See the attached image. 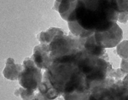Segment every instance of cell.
<instances>
[{
	"label": "cell",
	"mask_w": 128,
	"mask_h": 100,
	"mask_svg": "<svg viewBox=\"0 0 128 100\" xmlns=\"http://www.w3.org/2000/svg\"><path fill=\"white\" fill-rule=\"evenodd\" d=\"M83 50L84 51H86L88 54H90V55L104 58V59L108 60V61L109 59L108 54L106 53V51H105L104 48L100 46V45L96 43V39H95L94 34L84 39Z\"/></svg>",
	"instance_id": "9"
},
{
	"label": "cell",
	"mask_w": 128,
	"mask_h": 100,
	"mask_svg": "<svg viewBox=\"0 0 128 100\" xmlns=\"http://www.w3.org/2000/svg\"><path fill=\"white\" fill-rule=\"evenodd\" d=\"M20 96L22 100H32L35 98L36 94L34 93V91L28 90L23 87H20Z\"/></svg>",
	"instance_id": "17"
},
{
	"label": "cell",
	"mask_w": 128,
	"mask_h": 100,
	"mask_svg": "<svg viewBox=\"0 0 128 100\" xmlns=\"http://www.w3.org/2000/svg\"><path fill=\"white\" fill-rule=\"evenodd\" d=\"M23 69L20 72L18 80L20 86L31 91H36L43 80L41 69L36 66L31 57L25 58L23 61Z\"/></svg>",
	"instance_id": "6"
},
{
	"label": "cell",
	"mask_w": 128,
	"mask_h": 100,
	"mask_svg": "<svg viewBox=\"0 0 128 100\" xmlns=\"http://www.w3.org/2000/svg\"><path fill=\"white\" fill-rule=\"evenodd\" d=\"M116 52L122 59L128 58V40H123L117 45Z\"/></svg>",
	"instance_id": "16"
},
{
	"label": "cell",
	"mask_w": 128,
	"mask_h": 100,
	"mask_svg": "<svg viewBox=\"0 0 128 100\" xmlns=\"http://www.w3.org/2000/svg\"><path fill=\"white\" fill-rule=\"evenodd\" d=\"M78 0H57L55 2L54 9L56 10L64 21H68L70 16L75 10Z\"/></svg>",
	"instance_id": "10"
},
{
	"label": "cell",
	"mask_w": 128,
	"mask_h": 100,
	"mask_svg": "<svg viewBox=\"0 0 128 100\" xmlns=\"http://www.w3.org/2000/svg\"><path fill=\"white\" fill-rule=\"evenodd\" d=\"M31 58L34 60L36 66L40 69L47 70L53 63L52 59L50 57L48 45H40L35 46Z\"/></svg>",
	"instance_id": "8"
},
{
	"label": "cell",
	"mask_w": 128,
	"mask_h": 100,
	"mask_svg": "<svg viewBox=\"0 0 128 100\" xmlns=\"http://www.w3.org/2000/svg\"><path fill=\"white\" fill-rule=\"evenodd\" d=\"M128 21V12H122V13L119 14L118 22H121V23H126Z\"/></svg>",
	"instance_id": "18"
},
{
	"label": "cell",
	"mask_w": 128,
	"mask_h": 100,
	"mask_svg": "<svg viewBox=\"0 0 128 100\" xmlns=\"http://www.w3.org/2000/svg\"><path fill=\"white\" fill-rule=\"evenodd\" d=\"M122 82H123V84L125 85V86H128V74H126V76L122 79Z\"/></svg>",
	"instance_id": "21"
},
{
	"label": "cell",
	"mask_w": 128,
	"mask_h": 100,
	"mask_svg": "<svg viewBox=\"0 0 128 100\" xmlns=\"http://www.w3.org/2000/svg\"><path fill=\"white\" fill-rule=\"evenodd\" d=\"M43 78L50 81L60 95L76 90L87 89L86 77L74 59V55L55 60L45 70Z\"/></svg>",
	"instance_id": "2"
},
{
	"label": "cell",
	"mask_w": 128,
	"mask_h": 100,
	"mask_svg": "<svg viewBox=\"0 0 128 100\" xmlns=\"http://www.w3.org/2000/svg\"><path fill=\"white\" fill-rule=\"evenodd\" d=\"M95 39L100 46L105 48H113L117 46L123 39V31L117 23H114L110 28L104 32L94 33Z\"/></svg>",
	"instance_id": "7"
},
{
	"label": "cell",
	"mask_w": 128,
	"mask_h": 100,
	"mask_svg": "<svg viewBox=\"0 0 128 100\" xmlns=\"http://www.w3.org/2000/svg\"><path fill=\"white\" fill-rule=\"evenodd\" d=\"M35 97H36L38 100H52V99H49L48 97H46L45 96H44L43 94H41L40 92L38 93H36V96H35Z\"/></svg>",
	"instance_id": "20"
},
{
	"label": "cell",
	"mask_w": 128,
	"mask_h": 100,
	"mask_svg": "<svg viewBox=\"0 0 128 100\" xmlns=\"http://www.w3.org/2000/svg\"><path fill=\"white\" fill-rule=\"evenodd\" d=\"M38 92H40L41 94H43L44 96H45L46 97H48L49 99H52L54 100L56 98L59 97L60 93L59 91L53 87L52 85L50 83V81L46 79L43 78V80L41 82V84L38 86Z\"/></svg>",
	"instance_id": "13"
},
{
	"label": "cell",
	"mask_w": 128,
	"mask_h": 100,
	"mask_svg": "<svg viewBox=\"0 0 128 100\" xmlns=\"http://www.w3.org/2000/svg\"><path fill=\"white\" fill-rule=\"evenodd\" d=\"M84 39L74 35H59L49 45L50 57L54 62L60 58L75 55L83 49Z\"/></svg>",
	"instance_id": "4"
},
{
	"label": "cell",
	"mask_w": 128,
	"mask_h": 100,
	"mask_svg": "<svg viewBox=\"0 0 128 100\" xmlns=\"http://www.w3.org/2000/svg\"><path fill=\"white\" fill-rule=\"evenodd\" d=\"M127 89L122 80L116 81L107 77L90 90L89 100H123Z\"/></svg>",
	"instance_id": "5"
},
{
	"label": "cell",
	"mask_w": 128,
	"mask_h": 100,
	"mask_svg": "<svg viewBox=\"0 0 128 100\" xmlns=\"http://www.w3.org/2000/svg\"><path fill=\"white\" fill-rule=\"evenodd\" d=\"M74 59L86 77L87 89L90 91L107 78L108 68L112 66L108 60L90 55L83 49L74 55Z\"/></svg>",
	"instance_id": "3"
},
{
	"label": "cell",
	"mask_w": 128,
	"mask_h": 100,
	"mask_svg": "<svg viewBox=\"0 0 128 100\" xmlns=\"http://www.w3.org/2000/svg\"><path fill=\"white\" fill-rule=\"evenodd\" d=\"M119 18L115 0H81L68 22H76L90 34L104 32L113 26Z\"/></svg>",
	"instance_id": "1"
},
{
	"label": "cell",
	"mask_w": 128,
	"mask_h": 100,
	"mask_svg": "<svg viewBox=\"0 0 128 100\" xmlns=\"http://www.w3.org/2000/svg\"><path fill=\"white\" fill-rule=\"evenodd\" d=\"M23 69V65L20 64H16L14 59L8 58L6 61V66L4 69V76L7 80H16L19 78L20 72Z\"/></svg>",
	"instance_id": "11"
},
{
	"label": "cell",
	"mask_w": 128,
	"mask_h": 100,
	"mask_svg": "<svg viewBox=\"0 0 128 100\" xmlns=\"http://www.w3.org/2000/svg\"><path fill=\"white\" fill-rule=\"evenodd\" d=\"M120 68L123 70L126 74H128V58H125V59L121 60L120 62Z\"/></svg>",
	"instance_id": "19"
},
{
	"label": "cell",
	"mask_w": 128,
	"mask_h": 100,
	"mask_svg": "<svg viewBox=\"0 0 128 100\" xmlns=\"http://www.w3.org/2000/svg\"><path fill=\"white\" fill-rule=\"evenodd\" d=\"M64 32L62 29L57 28H50L47 31L41 32L38 35V39L40 42V45H50V44L52 42L56 36L59 35H63Z\"/></svg>",
	"instance_id": "12"
},
{
	"label": "cell",
	"mask_w": 128,
	"mask_h": 100,
	"mask_svg": "<svg viewBox=\"0 0 128 100\" xmlns=\"http://www.w3.org/2000/svg\"><path fill=\"white\" fill-rule=\"evenodd\" d=\"M32 100H38V99H37L36 97H35V98H34V99H32Z\"/></svg>",
	"instance_id": "22"
},
{
	"label": "cell",
	"mask_w": 128,
	"mask_h": 100,
	"mask_svg": "<svg viewBox=\"0 0 128 100\" xmlns=\"http://www.w3.org/2000/svg\"><path fill=\"white\" fill-rule=\"evenodd\" d=\"M126 74L121 68H119V69H113L112 66L109 67L108 72H107V77L114 79L116 81L120 80L121 79H123L124 77L126 76Z\"/></svg>",
	"instance_id": "15"
},
{
	"label": "cell",
	"mask_w": 128,
	"mask_h": 100,
	"mask_svg": "<svg viewBox=\"0 0 128 100\" xmlns=\"http://www.w3.org/2000/svg\"><path fill=\"white\" fill-rule=\"evenodd\" d=\"M90 91L88 89L76 90L62 95L64 100H89Z\"/></svg>",
	"instance_id": "14"
}]
</instances>
